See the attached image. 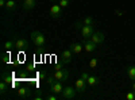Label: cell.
<instances>
[{
	"label": "cell",
	"instance_id": "6da1fadb",
	"mask_svg": "<svg viewBox=\"0 0 135 100\" xmlns=\"http://www.w3.org/2000/svg\"><path fill=\"white\" fill-rule=\"evenodd\" d=\"M69 80V72L65 70V69H58V70H54L53 74H49L47 79H46V83L47 84H51L54 81H61V83H65Z\"/></svg>",
	"mask_w": 135,
	"mask_h": 100
},
{
	"label": "cell",
	"instance_id": "7a4b0ae2",
	"mask_svg": "<svg viewBox=\"0 0 135 100\" xmlns=\"http://www.w3.org/2000/svg\"><path fill=\"white\" fill-rule=\"evenodd\" d=\"M31 41H32V43L37 47H43L45 46V42H46L45 35L42 34L41 31H32L31 32Z\"/></svg>",
	"mask_w": 135,
	"mask_h": 100
},
{
	"label": "cell",
	"instance_id": "3957f363",
	"mask_svg": "<svg viewBox=\"0 0 135 100\" xmlns=\"http://www.w3.org/2000/svg\"><path fill=\"white\" fill-rule=\"evenodd\" d=\"M76 92H77L76 88H73V87H65L64 91L61 92V99H64V100H72V99H74Z\"/></svg>",
	"mask_w": 135,
	"mask_h": 100
},
{
	"label": "cell",
	"instance_id": "277c9868",
	"mask_svg": "<svg viewBox=\"0 0 135 100\" xmlns=\"http://www.w3.org/2000/svg\"><path fill=\"white\" fill-rule=\"evenodd\" d=\"M86 85H88L86 80L81 79V77L74 81V88H76V91H77L78 93H85V92H86Z\"/></svg>",
	"mask_w": 135,
	"mask_h": 100
},
{
	"label": "cell",
	"instance_id": "5b68a950",
	"mask_svg": "<svg viewBox=\"0 0 135 100\" xmlns=\"http://www.w3.org/2000/svg\"><path fill=\"white\" fill-rule=\"evenodd\" d=\"M93 32H95L93 25H92V26L84 25V26L81 27V35H83V38H85V39H89V38H91V37L93 35Z\"/></svg>",
	"mask_w": 135,
	"mask_h": 100
},
{
	"label": "cell",
	"instance_id": "8992f818",
	"mask_svg": "<svg viewBox=\"0 0 135 100\" xmlns=\"http://www.w3.org/2000/svg\"><path fill=\"white\" fill-rule=\"evenodd\" d=\"M83 46H84V50L86 51V53H93L95 50H96V43H93L91 39H85V38H83Z\"/></svg>",
	"mask_w": 135,
	"mask_h": 100
},
{
	"label": "cell",
	"instance_id": "52a82bcc",
	"mask_svg": "<svg viewBox=\"0 0 135 100\" xmlns=\"http://www.w3.org/2000/svg\"><path fill=\"white\" fill-rule=\"evenodd\" d=\"M89 39H91L93 43H96V45H101V43L104 42V39H105V35L101 31H95L93 35L89 38Z\"/></svg>",
	"mask_w": 135,
	"mask_h": 100
},
{
	"label": "cell",
	"instance_id": "ba28073f",
	"mask_svg": "<svg viewBox=\"0 0 135 100\" xmlns=\"http://www.w3.org/2000/svg\"><path fill=\"white\" fill-rule=\"evenodd\" d=\"M50 15L54 19H58L62 15V7L60 4H53L51 8H50Z\"/></svg>",
	"mask_w": 135,
	"mask_h": 100
},
{
	"label": "cell",
	"instance_id": "9c48e42d",
	"mask_svg": "<svg viewBox=\"0 0 135 100\" xmlns=\"http://www.w3.org/2000/svg\"><path fill=\"white\" fill-rule=\"evenodd\" d=\"M72 57H73L72 50H70V49H66V50H64L62 54H61V62H62L64 65H65V64H69V62L72 61Z\"/></svg>",
	"mask_w": 135,
	"mask_h": 100
},
{
	"label": "cell",
	"instance_id": "30bf717a",
	"mask_svg": "<svg viewBox=\"0 0 135 100\" xmlns=\"http://www.w3.org/2000/svg\"><path fill=\"white\" fill-rule=\"evenodd\" d=\"M64 88H65V87H62V83H61V81H54V83L50 84V89H51V92L55 93V95H61V92L64 91Z\"/></svg>",
	"mask_w": 135,
	"mask_h": 100
},
{
	"label": "cell",
	"instance_id": "8fae6325",
	"mask_svg": "<svg viewBox=\"0 0 135 100\" xmlns=\"http://www.w3.org/2000/svg\"><path fill=\"white\" fill-rule=\"evenodd\" d=\"M15 47L19 50H26L28 47V41L25 38H18L15 39Z\"/></svg>",
	"mask_w": 135,
	"mask_h": 100
},
{
	"label": "cell",
	"instance_id": "7c38bea8",
	"mask_svg": "<svg viewBox=\"0 0 135 100\" xmlns=\"http://www.w3.org/2000/svg\"><path fill=\"white\" fill-rule=\"evenodd\" d=\"M19 99H30L31 97V91L28 88H19L18 92H16Z\"/></svg>",
	"mask_w": 135,
	"mask_h": 100
},
{
	"label": "cell",
	"instance_id": "4fadbf2b",
	"mask_svg": "<svg viewBox=\"0 0 135 100\" xmlns=\"http://www.w3.org/2000/svg\"><path fill=\"white\" fill-rule=\"evenodd\" d=\"M23 9L26 11H31L37 7V0H23V4H22Z\"/></svg>",
	"mask_w": 135,
	"mask_h": 100
},
{
	"label": "cell",
	"instance_id": "5bb4252c",
	"mask_svg": "<svg viewBox=\"0 0 135 100\" xmlns=\"http://www.w3.org/2000/svg\"><path fill=\"white\" fill-rule=\"evenodd\" d=\"M69 49L72 50L73 54H80L84 50V46H83V43H72Z\"/></svg>",
	"mask_w": 135,
	"mask_h": 100
},
{
	"label": "cell",
	"instance_id": "9a60e30c",
	"mask_svg": "<svg viewBox=\"0 0 135 100\" xmlns=\"http://www.w3.org/2000/svg\"><path fill=\"white\" fill-rule=\"evenodd\" d=\"M16 7H18V4H16L15 0H8V2L6 3L4 8L8 11V12H14V11H16Z\"/></svg>",
	"mask_w": 135,
	"mask_h": 100
},
{
	"label": "cell",
	"instance_id": "2e32d148",
	"mask_svg": "<svg viewBox=\"0 0 135 100\" xmlns=\"http://www.w3.org/2000/svg\"><path fill=\"white\" fill-rule=\"evenodd\" d=\"M86 83H88L89 87H95V85H97L100 83V79H99V77H96V76H89Z\"/></svg>",
	"mask_w": 135,
	"mask_h": 100
},
{
	"label": "cell",
	"instance_id": "e0dca14e",
	"mask_svg": "<svg viewBox=\"0 0 135 100\" xmlns=\"http://www.w3.org/2000/svg\"><path fill=\"white\" fill-rule=\"evenodd\" d=\"M126 73H127V76H128V79H130V80L135 81V66H134V65L127 66V70H126Z\"/></svg>",
	"mask_w": 135,
	"mask_h": 100
},
{
	"label": "cell",
	"instance_id": "ac0fdd59",
	"mask_svg": "<svg viewBox=\"0 0 135 100\" xmlns=\"http://www.w3.org/2000/svg\"><path fill=\"white\" fill-rule=\"evenodd\" d=\"M2 80L6 81L8 85H11V83H12V74L8 73V72H3V74H2Z\"/></svg>",
	"mask_w": 135,
	"mask_h": 100
},
{
	"label": "cell",
	"instance_id": "d6986e66",
	"mask_svg": "<svg viewBox=\"0 0 135 100\" xmlns=\"http://www.w3.org/2000/svg\"><path fill=\"white\" fill-rule=\"evenodd\" d=\"M3 47L6 49V50H12V49H15V41H12V39H8V41H6L4 42V45H3Z\"/></svg>",
	"mask_w": 135,
	"mask_h": 100
},
{
	"label": "cell",
	"instance_id": "ffe728a7",
	"mask_svg": "<svg viewBox=\"0 0 135 100\" xmlns=\"http://www.w3.org/2000/svg\"><path fill=\"white\" fill-rule=\"evenodd\" d=\"M8 91V84L6 83V81H0V95L2 96H4L6 95V92Z\"/></svg>",
	"mask_w": 135,
	"mask_h": 100
},
{
	"label": "cell",
	"instance_id": "44dd1931",
	"mask_svg": "<svg viewBox=\"0 0 135 100\" xmlns=\"http://www.w3.org/2000/svg\"><path fill=\"white\" fill-rule=\"evenodd\" d=\"M83 23H84V25H86V26H92V25L95 23V20H93V18H92V16H86V18H84Z\"/></svg>",
	"mask_w": 135,
	"mask_h": 100
},
{
	"label": "cell",
	"instance_id": "7402d4cb",
	"mask_svg": "<svg viewBox=\"0 0 135 100\" xmlns=\"http://www.w3.org/2000/svg\"><path fill=\"white\" fill-rule=\"evenodd\" d=\"M97 64H99V60L97 58H91V61H89V68L95 69L96 66H97Z\"/></svg>",
	"mask_w": 135,
	"mask_h": 100
},
{
	"label": "cell",
	"instance_id": "603a6c76",
	"mask_svg": "<svg viewBox=\"0 0 135 100\" xmlns=\"http://www.w3.org/2000/svg\"><path fill=\"white\" fill-rule=\"evenodd\" d=\"M58 4H60L62 8H66L70 4V0H58Z\"/></svg>",
	"mask_w": 135,
	"mask_h": 100
},
{
	"label": "cell",
	"instance_id": "cb8c5ba5",
	"mask_svg": "<svg viewBox=\"0 0 135 100\" xmlns=\"http://www.w3.org/2000/svg\"><path fill=\"white\" fill-rule=\"evenodd\" d=\"M38 79H39V80H46V79H47V73L45 72V70H43V72H39V73H38Z\"/></svg>",
	"mask_w": 135,
	"mask_h": 100
},
{
	"label": "cell",
	"instance_id": "d4e9b609",
	"mask_svg": "<svg viewBox=\"0 0 135 100\" xmlns=\"http://www.w3.org/2000/svg\"><path fill=\"white\" fill-rule=\"evenodd\" d=\"M32 99H35V100H42L43 99V93H42V91H37V95L35 96H32Z\"/></svg>",
	"mask_w": 135,
	"mask_h": 100
},
{
	"label": "cell",
	"instance_id": "484cf974",
	"mask_svg": "<svg viewBox=\"0 0 135 100\" xmlns=\"http://www.w3.org/2000/svg\"><path fill=\"white\" fill-rule=\"evenodd\" d=\"M126 99L127 100H135V92L132 91V92H128L127 95H126Z\"/></svg>",
	"mask_w": 135,
	"mask_h": 100
},
{
	"label": "cell",
	"instance_id": "4316f807",
	"mask_svg": "<svg viewBox=\"0 0 135 100\" xmlns=\"http://www.w3.org/2000/svg\"><path fill=\"white\" fill-rule=\"evenodd\" d=\"M2 60H3V64H8V62H9V55L4 53V54L2 55Z\"/></svg>",
	"mask_w": 135,
	"mask_h": 100
},
{
	"label": "cell",
	"instance_id": "83f0119b",
	"mask_svg": "<svg viewBox=\"0 0 135 100\" xmlns=\"http://www.w3.org/2000/svg\"><path fill=\"white\" fill-rule=\"evenodd\" d=\"M46 99H47V100H58L60 97L54 93V95H49V96H46Z\"/></svg>",
	"mask_w": 135,
	"mask_h": 100
},
{
	"label": "cell",
	"instance_id": "f1b7e54d",
	"mask_svg": "<svg viewBox=\"0 0 135 100\" xmlns=\"http://www.w3.org/2000/svg\"><path fill=\"white\" fill-rule=\"evenodd\" d=\"M84 26V23H83V22H77V23H76V28H78V30H81V27Z\"/></svg>",
	"mask_w": 135,
	"mask_h": 100
},
{
	"label": "cell",
	"instance_id": "f546056e",
	"mask_svg": "<svg viewBox=\"0 0 135 100\" xmlns=\"http://www.w3.org/2000/svg\"><path fill=\"white\" fill-rule=\"evenodd\" d=\"M88 77H89V74H88L86 72H83V73H81V79H84V80H88Z\"/></svg>",
	"mask_w": 135,
	"mask_h": 100
},
{
	"label": "cell",
	"instance_id": "4dcf8cb0",
	"mask_svg": "<svg viewBox=\"0 0 135 100\" xmlns=\"http://www.w3.org/2000/svg\"><path fill=\"white\" fill-rule=\"evenodd\" d=\"M27 69H28V70H34V65H32V64H30V65L27 66Z\"/></svg>",
	"mask_w": 135,
	"mask_h": 100
},
{
	"label": "cell",
	"instance_id": "1f68e13d",
	"mask_svg": "<svg viewBox=\"0 0 135 100\" xmlns=\"http://www.w3.org/2000/svg\"><path fill=\"white\" fill-rule=\"evenodd\" d=\"M131 89L135 92V81H132V84H131Z\"/></svg>",
	"mask_w": 135,
	"mask_h": 100
},
{
	"label": "cell",
	"instance_id": "d6a6232c",
	"mask_svg": "<svg viewBox=\"0 0 135 100\" xmlns=\"http://www.w3.org/2000/svg\"><path fill=\"white\" fill-rule=\"evenodd\" d=\"M50 2H51V3H55V2H58V0H50Z\"/></svg>",
	"mask_w": 135,
	"mask_h": 100
},
{
	"label": "cell",
	"instance_id": "836d02e7",
	"mask_svg": "<svg viewBox=\"0 0 135 100\" xmlns=\"http://www.w3.org/2000/svg\"><path fill=\"white\" fill-rule=\"evenodd\" d=\"M7 2H8V0H7Z\"/></svg>",
	"mask_w": 135,
	"mask_h": 100
}]
</instances>
